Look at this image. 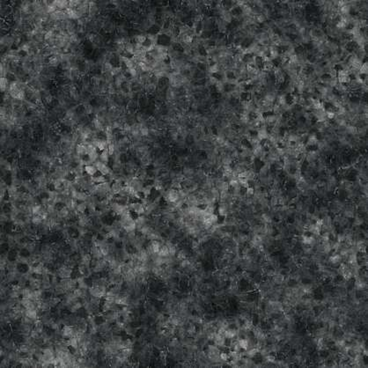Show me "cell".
<instances>
[{
	"label": "cell",
	"mask_w": 368,
	"mask_h": 368,
	"mask_svg": "<svg viewBox=\"0 0 368 368\" xmlns=\"http://www.w3.org/2000/svg\"><path fill=\"white\" fill-rule=\"evenodd\" d=\"M164 198L165 200L168 203V204H174L175 202H177L181 197L179 194L178 189H169L166 191L165 195H164Z\"/></svg>",
	"instance_id": "6da1fadb"
},
{
	"label": "cell",
	"mask_w": 368,
	"mask_h": 368,
	"mask_svg": "<svg viewBox=\"0 0 368 368\" xmlns=\"http://www.w3.org/2000/svg\"><path fill=\"white\" fill-rule=\"evenodd\" d=\"M131 212H135L137 215H144L145 213V206L141 202H131L129 204Z\"/></svg>",
	"instance_id": "7a4b0ae2"
},
{
	"label": "cell",
	"mask_w": 368,
	"mask_h": 368,
	"mask_svg": "<svg viewBox=\"0 0 368 368\" xmlns=\"http://www.w3.org/2000/svg\"><path fill=\"white\" fill-rule=\"evenodd\" d=\"M60 332H61L63 338L68 339L75 336V327L73 325H64L61 328Z\"/></svg>",
	"instance_id": "3957f363"
},
{
	"label": "cell",
	"mask_w": 368,
	"mask_h": 368,
	"mask_svg": "<svg viewBox=\"0 0 368 368\" xmlns=\"http://www.w3.org/2000/svg\"><path fill=\"white\" fill-rule=\"evenodd\" d=\"M94 165H95V167H97V169H98V172L100 173H101V174H103V175H105V176H107L111 172L113 171L112 170V168L107 165V164H105V163H103V162H101V161H100L99 159L94 163Z\"/></svg>",
	"instance_id": "277c9868"
},
{
	"label": "cell",
	"mask_w": 368,
	"mask_h": 368,
	"mask_svg": "<svg viewBox=\"0 0 368 368\" xmlns=\"http://www.w3.org/2000/svg\"><path fill=\"white\" fill-rule=\"evenodd\" d=\"M10 83L11 82L9 81V79H7L6 77H1V79H0V89H1L2 93L7 92L8 89H9Z\"/></svg>",
	"instance_id": "5b68a950"
},
{
	"label": "cell",
	"mask_w": 368,
	"mask_h": 368,
	"mask_svg": "<svg viewBox=\"0 0 368 368\" xmlns=\"http://www.w3.org/2000/svg\"><path fill=\"white\" fill-rule=\"evenodd\" d=\"M269 135H270L269 132L267 131V129H265V128L259 129V130L257 131V133H256V137H257V138L259 139L260 142L264 141V140H267L268 137H269Z\"/></svg>",
	"instance_id": "8992f818"
},
{
	"label": "cell",
	"mask_w": 368,
	"mask_h": 368,
	"mask_svg": "<svg viewBox=\"0 0 368 368\" xmlns=\"http://www.w3.org/2000/svg\"><path fill=\"white\" fill-rule=\"evenodd\" d=\"M122 186H123V184L120 183V182H113L111 183V189H110V192H111L112 194H114L115 196H117V195L120 194V192H121V190H122Z\"/></svg>",
	"instance_id": "52a82bcc"
},
{
	"label": "cell",
	"mask_w": 368,
	"mask_h": 368,
	"mask_svg": "<svg viewBox=\"0 0 368 368\" xmlns=\"http://www.w3.org/2000/svg\"><path fill=\"white\" fill-rule=\"evenodd\" d=\"M84 171L87 175L93 176L98 173V169H97V167H95L94 164H90V165H86V166L84 167Z\"/></svg>",
	"instance_id": "ba28073f"
},
{
	"label": "cell",
	"mask_w": 368,
	"mask_h": 368,
	"mask_svg": "<svg viewBox=\"0 0 368 368\" xmlns=\"http://www.w3.org/2000/svg\"><path fill=\"white\" fill-rule=\"evenodd\" d=\"M91 178H92V182H94L95 184L103 183V182H105L107 181V176L103 175V174H101V173H100L99 172H98V173H97L95 175L91 176Z\"/></svg>",
	"instance_id": "9c48e42d"
},
{
	"label": "cell",
	"mask_w": 368,
	"mask_h": 368,
	"mask_svg": "<svg viewBox=\"0 0 368 368\" xmlns=\"http://www.w3.org/2000/svg\"><path fill=\"white\" fill-rule=\"evenodd\" d=\"M110 158H111V156H110V154L108 153L107 149L100 152V155H99V160H100V161H101V162H103V163H105V164H107V163H109Z\"/></svg>",
	"instance_id": "30bf717a"
},
{
	"label": "cell",
	"mask_w": 368,
	"mask_h": 368,
	"mask_svg": "<svg viewBox=\"0 0 368 368\" xmlns=\"http://www.w3.org/2000/svg\"><path fill=\"white\" fill-rule=\"evenodd\" d=\"M31 350V346H29L28 344H26L25 342H20L18 345V351L20 353H21L22 355H26Z\"/></svg>",
	"instance_id": "8fae6325"
},
{
	"label": "cell",
	"mask_w": 368,
	"mask_h": 368,
	"mask_svg": "<svg viewBox=\"0 0 368 368\" xmlns=\"http://www.w3.org/2000/svg\"><path fill=\"white\" fill-rule=\"evenodd\" d=\"M67 345L69 348H73V349H78L79 347V341L76 336H72L67 339Z\"/></svg>",
	"instance_id": "7c38bea8"
},
{
	"label": "cell",
	"mask_w": 368,
	"mask_h": 368,
	"mask_svg": "<svg viewBox=\"0 0 368 368\" xmlns=\"http://www.w3.org/2000/svg\"><path fill=\"white\" fill-rule=\"evenodd\" d=\"M57 10H66L69 7V1H53Z\"/></svg>",
	"instance_id": "4fadbf2b"
},
{
	"label": "cell",
	"mask_w": 368,
	"mask_h": 368,
	"mask_svg": "<svg viewBox=\"0 0 368 368\" xmlns=\"http://www.w3.org/2000/svg\"><path fill=\"white\" fill-rule=\"evenodd\" d=\"M43 221H44V219L39 215H32V217H31V224L35 225V226H38L40 225H41L43 223Z\"/></svg>",
	"instance_id": "5bb4252c"
},
{
	"label": "cell",
	"mask_w": 368,
	"mask_h": 368,
	"mask_svg": "<svg viewBox=\"0 0 368 368\" xmlns=\"http://www.w3.org/2000/svg\"><path fill=\"white\" fill-rule=\"evenodd\" d=\"M86 210H87V204H86V202H79V203H78L77 208H76V211H77L79 214L85 213Z\"/></svg>",
	"instance_id": "9a60e30c"
},
{
	"label": "cell",
	"mask_w": 368,
	"mask_h": 368,
	"mask_svg": "<svg viewBox=\"0 0 368 368\" xmlns=\"http://www.w3.org/2000/svg\"><path fill=\"white\" fill-rule=\"evenodd\" d=\"M153 190V186L152 184H146L144 186L143 189H142V193L145 195V197H149L152 195V192Z\"/></svg>",
	"instance_id": "2e32d148"
},
{
	"label": "cell",
	"mask_w": 368,
	"mask_h": 368,
	"mask_svg": "<svg viewBox=\"0 0 368 368\" xmlns=\"http://www.w3.org/2000/svg\"><path fill=\"white\" fill-rule=\"evenodd\" d=\"M158 255L162 256V257H168L169 256V249L167 244H163L160 247V249L158 254Z\"/></svg>",
	"instance_id": "e0dca14e"
},
{
	"label": "cell",
	"mask_w": 368,
	"mask_h": 368,
	"mask_svg": "<svg viewBox=\"0 0 368 368\" xmlns=\"http://www.w3.org/2000/svg\"><path fill=\"white\" fill-rule=\"evenodd\" d=\"M124 51H126V52H128L132 56H134V54H135V45H134V43L132 41L127 42L124 45Z\"/></svg>",
	"instance_id": "ac0fdd59"
},
{
	"label": "cell",
	"mask_w": 368,
	"mask_h": 368,
	"mask_svg": "<svg viewBox=\"0 0 368 368\" xmlns=\"http://www.w3.org/2000/svg\"><path fill=\"white\" fill-rule=\"evenodd\" d=\"M236 334H237V332L235 329H229L225 330V336L226 338H229V339L234 338V337L236 336Z\"/></svg>",
	"instance_id": "d6986e66"
},
{
	"label": "cell",
	"mask_w": 368,
	"mask_h": 368,
	"mask_svg": "<svg viewBox=\"0 0 368 368\" xmlns=\"http://www.w3.org/2000/svg\"><path fill=\"white\" fill-rule=\"evenodd\" d=\"M120 352H121L122 355L124 356V357H130L132 355L133 350H132V348H123L122 350H121V351H120Z\"/></svg>",
	"instance_id": "ffe728a7"
},
{
	"label": "cell",
	"mask_w": 368,
	"mask_h": 368,
	"mask_svg": "<svg viewBox=\"0 0 368 368\" xmlns=\"http://www.w3.org/2000/svg\"><path fill=\"white\" fill-rule=\"evenodd\" d=\"M239 345H240V349H243V350H248L249 343V341H248L247 339H241V340L239 342Z\"/></svg>",
	"instance_id": "44dd1931"
},
{
	"label": "cell",
	"mask_w": 368,
	"mask_h": 368,
	"mask_svg": "<svg viewBox=\"0 0 368 368\" xmlns=\"http://www.w3.org/2000/svg\"><path fill=\"white\" fill-rule=\"evenodd\" d=\"M41 334L39 333L35 329H32V331H31V333H30V336H31L33 339H35V340L40 338V337H41Z\"/></svg>",
	"instance_id": "7402d4cb"
},
{
	"label": "cell",
	"mask_w": 368,
	"mask_h": 368,
	"mask_svg": "<svg viewBox=\"0 0 368 368\" xmlns=\"http://www.w3.org/2000/svg\"><path fill=\"white\" fill-rule=\"evenodd\" d=\"M303 241H304L305 244L311 245V244L315 241V239L311 236H304L303 237Z\"/></svg>",
	"instance_id": "603a6c76"
},
{
	"label": "cell",
	"mask_w": 368,
	"mask_h": 368,
	"mask_svg": "<svg viewBox=\"0 0 368 368\" xmlns=\"http://www.w3.org/2000/svg\"><path fill=\"white\" fill-rule=\"evenodd\" d=\"M186 255H187L186 251H184V250H180V251L177 253V257H178L179 259H181V260H184V259L186 258Z\"/></svg>",
	"instance_id": "cb8c5ba5"
},
{
	"label": "cell",
	"mask_w": 368,
	"mask_h": 368,
	"mask_svg": "<svg viewBox=\"0 0 368 368\" xmlns=\"http://www.w3.org/2000/svg\"><path fill=\"white\" fill-rule=\"evenodd\" d=\"M219 214L222 215V216L226 215V207H225V205H221V206L219 208Z\"/></svg>",
	"instance_id": "d4e9b609"
},
{
	"label": "cell",
	"mask_w": 368,
	"mask_h": 368,
	"mask_svg": "<svg viewBox=\"0 0 368 368\" xmlns=\"http://www.w3.org/2000/svg\"><path fill=\"white\" fill-rule=\"evenodd\" d=\"M330 260H331V262L333 263H337L338 262H340L341 257H340L339 255H334V256H332V257L330 258Z\"/></svg>",
	"instance_id": "484cf974"
},
{
	"label": "cell",
	"mask_w": 368,
	"mask_h": 368,
	"mask_svg": "<svg viewBox=\"0 0 368 368\" xmlns=\"http://www.w3.org/2000/svg\"><path fill=\"white\" fill-rule=\"evenodd\" d=\"M246 190H247V195H249V196H253L255 194V189L250 187V186L246 189Z\"/></svg>",
	"instance_id": "4316f807"
},
{
	"label": "cell",
	"mask_w": 368,
	"mask_h": 368,
	"mask_svg": "<svg viewBox=\"0 0 368 368\" xmlns=\"http://www.w3.org/2000/svg\"><path fill=\"white\" fill-rule=\"evenodd\" d=\"M257 352H258V350H257V349H252V350L249 351L248 355L249 356V357H255V356L257 354Z\"/></svg>",
	"instance_id": "83f0119b"
},
{
	"label": "cell",
	"mask_w": 368,
	"mask_h": 368,
	"mask_svg": "<svg viewBox=\"0 0 368 368\" xmlns=\"http://www.w3.org/2000/svg\"><path fill=\"white\" fill-rule=\"evenodd\" d=\"M220 358H221L222 360H224V361H226V360H228V358H229V355H228L227 353H225V352H222V353L220 354Z\"/></svg>",
	"instance_id": "f1b7e54d"
},
{
	"label": "cell",
	"mask_w": 368,
	"mask_h": 368,
	"mask_svg": "<svg viewBox=\"0 0 368 368\" xmlns=\"http://www.w3.org/2000/svg\"><path fill=\"white\" fill-rule=\"evenodd\" d=\"M263 219H264V221H265V222H267V223H270V222H271V219H270V217L269 215L263 214Z\"/></svg>",
	"instance_id": "f546056e"
},
{
	"label": "cell",
	"mask_w": 368,
	"mask_h": 368,
	"mask_svg": "<svg viewBox=\"0 0 368 368\" xmlns=\"http://www.w3.org/2000/svg\"><path fill=\"white\" fill-rule=\"evenodd\" d=\"M267 359H268V361H270V362H274L276 358H275L274 356H268V357H267Z\"/></svg>",
	"instance_id": "4dcf8cb0"
}]
</instances>
